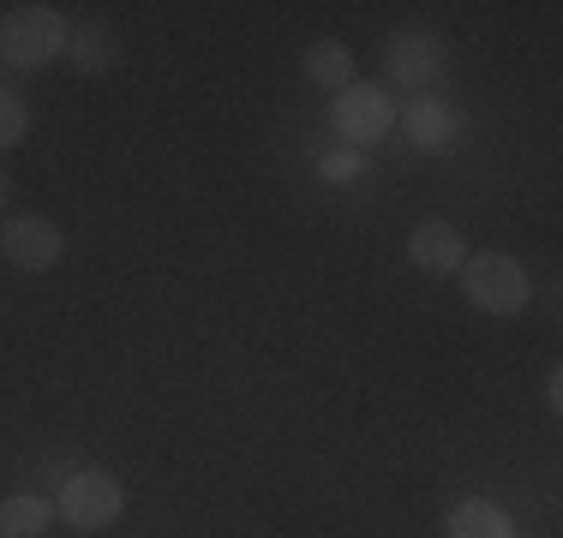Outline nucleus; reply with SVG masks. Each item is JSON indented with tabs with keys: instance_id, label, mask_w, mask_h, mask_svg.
<instances>
[{
	"instance_id": "obj_1",
	"label": "nucleus",
	"mask_w": 563,
	"mask_h": 538,
	"mask_svg": "<svg viewBox=\"0 0 563 538\" xmlns=\"http://www.w3.org/2000/svg\"><path fill=\"white\" fill-rule=\"evenodd\" d=\"M60 54H66V19L55 7L19 0V7L0 12V60H7V66L36 72V66L60 60Z\"/></svg>"
},
{
	"instance_id": "obj_2",
	"label": "nucleus",
	"mask_w": 563,
	"mask_h": 538,
	"mask_svg": "<svg viewBox=\"0 0 563 538\" xmlns=\"http://www.w3.org/2000/svg\"><path fill=\"white\" fill-rule=\"evenodd\" d=\"M455 276H462V293L486 317H516V312H528V300H533L528 269L509 258V251H467V264L455 269Z\"/></svg>"
},
{
	"instance_id": "obj_3",
	"label": "nucleus",
	"mask_w": 563,
	"mask_h": 538,
	"mask_svg": "<svg viewBox=\"0 0 563 538\" xmlns=\"http://www.w3.org/2000/svg\"><path fill=\"white\" fill-rule=\"evenodd\" d=\"M120 508H126V491H120L114 473H102V467H73V473L60 479V496H55V515L66 527L78 533H102L120 520Z\"/></svg>"
},
{
	"instance_id": "obj_4",
	"label": "nucleus",
	"mask_w": 563,
	"mask_h": 538,
	"mask_svg": "<svg viewBox=\"0 0 563 538\" xmlns=\"http://www.w3.org/2000/svg\"><path fill=\"white\" fill-rule=\"evenodd\" d=\"M330 120H336V132H342V144H378L384 132L396 126V102H390V90L384 85H347L336 90V108H330Z\"/></svg>"
},
{
	"instance_id": "obj_5",
	"label": "nucleus",
	"mask_w": 563,
	"mask_h": 538,
	"mask_svg": "<svg viewBox=\"0 0 563 538\" xmlns=\"http://www.w3.org/2000/svg\"><path fill=\"white\" fill-rule=\"evenodd\" d=\"M0 251H7L12 269L43 276V269H55L66 258V239L48 215H7V222H0Z\"/></svg>"
},
{
	"instance_id": "obj_6",
	"label": "nucleus",
	"mask_w": 563,
	"mask_h": 538,
	"mask_svg": "<svg viewBox=\"0 0 563 538\" xmlns=\"http://www.w3.org/2000/svg\"><path fill=\"white\" fill-rule=\"evenodd\" d=\"M384 72H390V85H401V90L438 85V72H444V43H438L432 31H396L390 43H384Z\"/></svg>"
},
{
	"instance_id": "obj_7",
	"label": "nucleus",
	"mask_w": 563,
	"mask_h": 538,
	"mask_svg": "<svg viewBox=\"0 0 563 538\" xmlns=\"http://www.w3.org/2000/svg\"><path fill=\"white\" fill-rule=\"evenodd\" d=\"M408 264L426 269V276H455V269L467 264L462 227L444 222V215H426V222H413V234H408Z\"/></svg>"
},
{
	"instance_id": "obj_8",
	"label": "nucleus",
	"mask_w": 563,
	"mask_h": 538,
	"mask_svg": "<svg viewBox=\"0 0 563 538\" xmlns=\"http://www.w3.org/2000/svg\"><path fill=\"white\" fill-rule=\"evenodd\" d=\"M66 60H73V72H85V78H102V72H114V60H120V36H114V24H78V31H66Z\"/></svg>"
},
{
	"instance_id": "obj_9",
	"label": "nucleus",
	"mask_w": 563,
	"mask_h": 538,
	"mask_svg": "<svg viewBox=\"0 0 563 538\" xmlns=\"http://www.w3.org/2000/svg\"><path fill=\"white\" fill-rule=\"evenodd\" d=\"M444 538H516V520L498 503H486V496H467V503L450 508Z\"/></svg>"
},
{
	"instance_id": "obj_10",
	"label": "nucleus",
	"mask_w": 563,
	"mask_h": 538,
	"mask_svg": "<svg viewBox=\"0 0 563 538\" xmlns=\"http://www.w3.org/2000/svg\"><path fill=\"white\" fill-rule=\"evenodd\" d=\"M300 66L318 90H330V97L354 85V54H347V43H336V36H318V43L300 54Z\"/></svg>"
},
{
	"instance_id": "obj_11",
	"label": "nucleus",
	"mask_w": 563,
	"mask_h": 538,
	"mask_svg": "<svg viewBox=\"0 0 563 538\" xmlns=\"http://www.w3.org/2000/svg\"><path fill=\"white\" fill-rule=\"evenodd\" d=\"M48 520H55V503L36 491H12L0 496V538H43Z\"/></svg>"
},
{
	"instance_id": "obj_12",
	"label": "nucleus",
	"mask_w": 563,
	"mask_h": 538,
	"mask_svg": "<svg viewBox=\"0 0 563 538\" xmlns=\"http://www.w3.org/2000/svg\"><path fill=\"white\" fill-rule=\"evenodd\" d=\"M450 132H455L450 102H438V97H413L408 102V138L420 144V150H444Z\"/></svg>"
},
{
	"instance_id": "obj_13",
	"label": "nucleus",
	"mask_w": 563,
	"mask_h": 538,
	"mask_svg": "<svg viewBox=\"0 0 563 538\" xmlns=\"http://www.w3.org/2000/svg\"><path fill=\"white\" fill-rule=\"evenodd\" d=\"M31 138V102L19 90H0V150H19Z\"/></svg>"
},
{
	"instance_id": "obj_14",
	"label": "nucleus",
	"mask_w": 563,
	"mask_h": 538,
	"mask_svg": "<svg viewBox=\"0 0 563 538\" xmlns=\"http://www.w3.org/2000/svg\"><path fill=\"white\" fill-rule=\"evenodd\" d=\"M318 173H324V180H336V186H347V180H360V173H366V156H360L354 144H330V150L318 156Z\"/></svg>"
},
{
	"instance_id": "obj_15",
	"label": "nucleus",
	"mask_w": 563,
	"mask_h": 538,
	"mask_svg": "<svg viewBox=\"0 0 563 538\" xmlns=\"http://www.w3.org/2000/svg\"><path fill=\"white\" fill-rule=\"evenodd\" d=\"M545 407H552V413L563 407V371H558V366L545 371Z\"/></svg>"
},
{
	"instance_id": "obj_16",
	"label": "nucleus",
	"mask_w": 563,
	"mask_h": 538,
	"mask_svg": "<svg viewBox=\"0 0 563 538\" xmlns=\"http://www.w3.org/2000/svg\"><path fill=\"white\" fill-rule=\"evenodd\" d=\"M7 198H12V180H7V168H0V210H7Z\"/></svg>"
}]
</instances>
